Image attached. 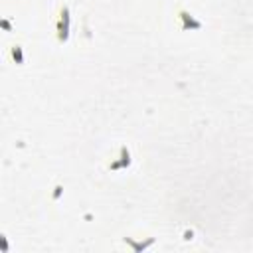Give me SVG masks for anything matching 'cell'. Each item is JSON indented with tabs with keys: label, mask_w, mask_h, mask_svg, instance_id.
<instances>
[{
	"label": "cell",
	"mask_w": 253,
	"mask_h": 253,
	"mask_svg": "<svg viewBox=\"0 0 253 253\" xmlns=\"http://www.w3.org/2000/svg\"><path fill=\"white\" fill-rule=\"evenodd\" d=\"M69 28H71V14L67 4H59L55 12V40L59 43H65L69 40Z\"/></svg>",
	"instance_id": "obj_1"
},
{
	"label": "cell",
	"mask_w": 253,
	"mask_h": 253,
	"mask_svg": "<svg viewBox=\"0 0 253 253\" xmlns=\"http://www.w3.org/2000/svg\"><path fill=\"white\" fill-rule=\"evenodd\" d=\"M176 22H178V30L180 32H198V30L204 28V24L182 6L176 8Z\"/></svg>",
	"instance_id": "obj_2"
},
{
	"label": "cell",
	"mask_w": 253,
	"mask_h": 253,
	"mask_svg": "<svg viewBox=\"0 0 253 253\" xmlns=\"http://www.w3.org/2000/svg\"><path fill=\"white\" fill-rule=\"evenodd\" d=\"M132 164V156H130V150L126 144H121L119 150H117V156H113L109 162H107V170L109 172H117V170H126L128 166Z\"/></svg>",
	"instance_id": "obj_3"
},
{
	"label": "cell",
	"mask_w": 253,
	"mask_h": 253,
	"mask_svg": "<svg viewBox=\"0 0 253 253\" xmlns=\"http://www.w3.org/2000/svg\"><path fill=\"white\" fill-rule=\"evenodd\" d=\"M123 243L128 245L134 253H140V251L148 249L150 245H154V237H146L144 241H140V239H132V237H123Z\"/></svg>",
	"instance_id": "obj_4"
},
{
	"label": "cell",
	"mask_w": 253,
	"mask_h": 253,
	"mask_svg": "<svg viewBox=\"0 0 253 253\" xmlns=\"http://www.w3.org/2000/svg\"><path fill=\"white\" fill-rule=\"evenodd\" d=\"M8 57L16 65H24V49H22V45L20 43H12L10 49H8Z\"/></svg>",
	"instance_id": "obj_5"
},
{
	"label": "cell",
	"mask_w": 253,
	"mask_h": 253,
	"mask_svg": "<svg viewBox=\"0 0 253 253\" xmlns=\"http://www.w3.org/2000/svg\"><path fill=\"white\" fill-rule=\"evenodd\" d=\"M0 24H2V28H4V30H6V32H12V24H10V22H8V20H6V18H4V20H2V22H0Z\"/></svg>",
	"instance_id": "obj_6"
},
{
	"label": "cell",
	"mask_w": 253,
	"mask_h": 253,
	"mask_svg": "<svg viewBox=\"0 0 253 253\" xmlns=\"http://www.w3.org/2000/svg\"><path fill=\"white\" fill-rule=\"evenodd\" d=\"M0 247H2L4 253L8 251V243H6V237H4V235H0Z\"/></svg>",
	"instance_id": "obj_7"
}]
</instances>
